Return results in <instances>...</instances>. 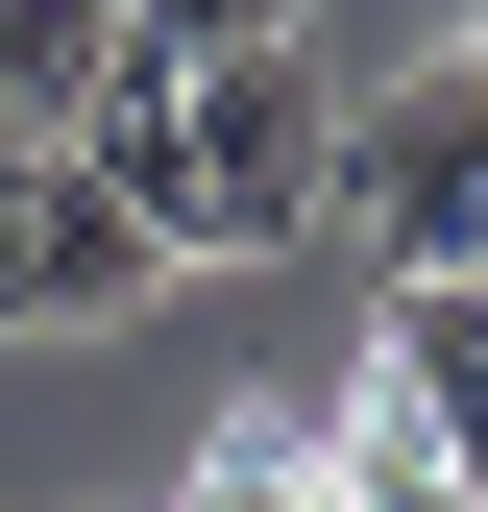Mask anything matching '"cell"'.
<instances>
[{"instance_id":"10","label":"cell","mask_w":488,"mask_h":512,"mask_svg":"<svg viewBox=\"0 0 488 512\" xmlns=\"http://www.w3.org/2000/svg\"><path fill=\"white\" fill-rule=\"evenodd\" d=\"M0 171H25V122H0Z\"/></svg>"},{"instance_id":"7","label":"cell","mask_w":488,"mask_h":512,"mask_svg":"<svg viewBox=\"0 0 488 512\" xmlns=\"http://www.w3.org/2000/svg\"><path fill=\"white\" fill-rule=\"evenodd\" d=\"M171 512H342V488H318V439H293V415H244V439H220V464H196V488H171Z\"/></svg>"},{"instance_id":"4","label":"cell","mask_w":488,"mask_h":512,"mask_svg":"<svg viewBox=\"0 0 488 512\" xmlns=\"http://www.w3.org/2000/svg\"><path fill=\"white\" fill-rule=\"evenodd\" d=\"M366 391L440 439V488L488 512V269H391V342H366Z\"/></svg>"},{"instance_id":"3","label":"cell","mask_w":488,"mask_h":512,"mask_svg":"<svg viewBox=\"0 0 488 512\" xmlns=\"http://www.w3.org/2000/svg\"><path fill=\"white\" fill-rule=\"evenodd\" d=\"M171 244L98 196V147H25L0 171V342H98V317H147Z\"/></svg>"},{"instance_id":"6","label":"cell","mask_w":488,"mask_h":512,"mask_svg":"<svg viewBox=\"0 0 488 512\" xmlns=\"http://www.w3.org/2000/svg\"><path fill=\"white\" fill-rule=\"evenodd\" d=\"M318 488H342V512H464V488H440V439H415L391 391H366V415H318Z\"/></svg>"},{"instance_id":"1","label":"cell","mask_w":488,"mask_h":512,"mask_svg":"<svg viewBox=\"0 0 488 512\" xmlns=\"http://www.w3.org/2000/svg\"><path fill=\"white\" fill-rule=\"evenodd\" d=\"M98 147V196L196 269V244H293V220H342V74L318 49H220V74H171V98H122L74 122Z\"/></svg>"},{"instance_id":"5","label":"cell","mask_w":488,"mask_h":512,"mask_svg":"<svg viewBox=\"0 0 488 512\" xmlns=\"http://www.w3.org/2000/svg\"><path fill=\"white\" fill-rule=\"evenodd\" d=\"M122 98H171V49L122 25V0H0V122H25V147H74Z\"/></svg>"},{"instance_id":"8","label":"cell","mask_w":488,"mask_h":512,"mask_svg":"<svg viewBox=\"0 0 488 512\" xmlns=\"http://www.w3.org/2000/svg\"><path fill=\"white\" fill-rule=\"evenodd\" d=\"M122 25H147L171 74H220V49H318V0H122Z\"/></svg>"},{"instance_id":"9","label":"cell","mask_w":488,"mask_h":512,"mask_svg":"<svg viewBox=\"0 0 488 512\" xmlns=\"http://www.w3.org/2000/svg\"><path fill=\"white\" fill-rule=\"evenodd\" d=\"M464 74H488V0H464Z\"/></svg>"},{"instance_id":"2","label":"cell","mask_w":488,"mask_h":512,"mask_svg":"<svg viewBox=\"0 0 488 512\" xmlns=\"http://www.w3.org/2000/svg\"><path fill=\"white\" fill-rule=\"evenodd\" d=\"M342 220L391 269H488V74L464 49H415L391 98H342Z\"/></svg>"}]
</instances>
